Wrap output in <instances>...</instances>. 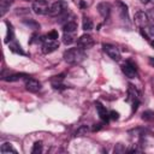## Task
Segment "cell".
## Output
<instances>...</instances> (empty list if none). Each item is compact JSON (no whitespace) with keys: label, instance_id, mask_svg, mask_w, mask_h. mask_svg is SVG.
<instances>
[{"label":"cell","instance_id":"obj_1","mask_svg":"<svg viewBox=\"0 0 154 154\" xmlns=\"http://www.w3.org/2000/svg\"><path fill=\"white\" fill-rule=\"evenodd\" d=\"M84 58H85L84 49H82L79 47L70 48V49L65 51V53H64V60L71 65H76V64L82 63L84 60Z\"/></svg>","mask_w":154,"mask_h":154},{"label":"cell","instance_id":"obj_2","mask_svg":"<svg viewBox=\"0 0 154 154\" xmlns=\"http://www.w3.org/2000/svg\"><path fill=\"white\" fill-rule=\"evenodd\" d=\"M67 11V2L63 1V0H58L54 4H52L49 6V11H48V16L51 17H58L61 16L63 13H65Z\"/></svg>","mask_w":154,"mask_h":154},{"label":"cell","instance_id":"obj_3","mask_svg":"<svg viewBox=\"0 0 154 154\" xmlns=\"http://www.w3.org/2000/svg\"><path fill=\"white\" fill-rule=\"evenodd\" d=\"M31 8H32L34 13H36V14H48L49 5L46 0H35L32 2Z\"/></svg>","mask_w":154,"mask_h":154},{"label":"cell","instance_id":"obj_4","mask_svg":"<svg viewBox=\"0 0 154 154\" xmlns=\"http://www.w3.org/2000/svg\"><path fill=\"white\" fill-rule=\"evenodd\" d=\"M102 48H103V51L106 52V54L112 60H114V61H119L120 60V52H119V49L116 46L108 45V43H103L102 45Z\"/></svg>","mask_w":154,"mask_h":154},{"label":"cell","instance_id":"obj_5","mask_svg":"<svg viewBox=\"0 0 154 154\" xmlns=\"http://www.w3.org/2000/svg\"><path fill=\"white\" fill-rule=\"evenodd\" d=\"M93 46H94V38L88 34L79 36V38L77 40V47H79L82 49H89Z\"/></svg>","mask_w":154,"mask_h":154},{"label":"cell","instance_id":"obj_6","mask_svg":"<svg viewBox=\"0 0 154 154\" xmlns=\"http://www.w3.org/2000/svg\"><path fill=\"white\" fill-rule=\"evenodd\" d=\"M134 20H135V24H136L138 28H143V26H147V25H148V23H149V17H148V14H147L144 11H137V12L135 13Z\"/></svg>","mask_w":154,"mask_h":154},{"label":"cell","instance_id":"obj_7","mask_svg":"<svg viewBox=\"0 0 154 154\" xmlns=\"http://www.w3.org/2000/svg\"><path fill=\"white\" fill-rule=\"evenodd\" d=\"M59 47V42L58 40H49V38H46L43 45H42V52L45 54H49L54 51H57Z\"/></svg>","mask_w":154,"mask_h":154},{"label":"cell","instance_id":"obj_8","mask_svg":"<svg viewBox=\"0 0 154 154\" xmlns=\"http://www.w3.org/2000/svg\"><path fill=\"white\" fill-rule=\"evenodd\" d=\"M25 88L30 93H37L41 89V83L31 77H25Z\"/></svg>","mask_w":154,"mask_h":154},{"label":"cell","instance_id":"obj_9","mask_svg":"<svg viewBox=\"0 0 154 154\" xmlns=\"http://www.w3.org/2000/svg\"><path fill=\"white\" fill-rule=\"evenodd\" d=\"M122 71H123L124 75H125L126 77H129V78H135V77L137 76L136 67H135L132 64H130V63L124 64V65L122 66Z\"/></svg>","mask_w":154,"mask_h":154},{"label":"cell","instance_id":"obj_10","mask_svg":"<svg viewBox=\"0 0 154 154\" xmlns=\"http://www.w3.org/2000/svg\"><path fill=\"white\" fill-rule=\"evenodd\" d=\"M95 107H96V111H97V114L100 116V118H101L103 122H108V119H109V113L107 112L106 107H105L101 102H95Z\"/></svg>","mask_w":154,"mask_h":154},{"label":"cell","instance_id":"obj_11","mask_svg":"<svg viewBox=\"0 0 154 154\" xmlns=\"http://www.w3.org/2000/svg\"><path fill=\"white\" fill-rule=\"evenodd\" d=\"M97 11H99V13L103 18H108L109 17V13H111V6L107 2H100L97 5Z\"/></svg>","mask_w":154,"mask_h":154},{"label":"cell","instance_id":"obj_12","mask_svg":"<svg viewBox=\"0 0 154 154\" xmlns=\"http://www.w3.org/2000/svg\"><path fill=\"white\" fill-rule=\"evenodd\" d=\"M126 101H129V102H135V101H138V93H137V90L135 89V87L134 85H129V88H128V99H126Z\"/></svg>","mask_w":154,"mask_h":154},{"label":"cell","instance_id":"obj_13","mask_svg":"<svg viewBox=\"0 0 154 154\" xmlns=\"http://www.w3.org/2000/svg\"><path fill=\"white\" fill-rule=\"evenodd\" d=\"M23 77H29V76L26 73H10L8 72L7 76L6 75L2 76V79L6 81V82H14V81H18V79H20Z\"/></svg>","mask_w":154,"mask_h":154},{"label":"cell","instance_id":"obj_14","mask_svg":"<svg viewBox=\"0 0 154 154\" xmlns=\"http://www.w3.org/2000/svg\"><path fill=\"white\" fill-rule=\"evenodd\" d=\"M14 0H0V14L5 16V13L8 11L10 6L13 4Z\"/></svg>","mask_w":154,"mask_h":154},{"label":"cell","instance_id":"obj_15","mask_svg":"<svg viewBox=\"0 0 154 154\" xmlns=\"http://www.w3.org/2000/svg\"><path fill=\"white\" fill-rule=\"evenodd\" d=\"M77 30V23L73 20H70L63 25V31L64 32H75Z\"/></svg>","mask_w":154,"mask_h":154},{"label":"cell","instance_id":"obj_16","mask_svg":"<svg viewBox=\"0 0 154 154\" xmlns=\"http://www.w3.org/2000/svg\"><path fill=\"white\" fill-rule=\"evenodd\" d=\"M0 152H1V154H10V153H17V150L12 147V144L11 143H8V142H6V143H4V144H1V148H0Z\"/></svg>","mask_w":154,"mask_h":154},{"label":"cell","instance_id":"obj_17","mask_svg":"<svg viewBox=\"0 0 154 154\" xmlns=\"http://www.w3.org/2000/svg\"><path fill=\"white\" fill-rule=\"evenodd\" d=\"M63 42L65 45H71L72 42H75V36H73V32H64V36H63Z\"/></svg>","mask_w":154,"mask_h":154},{"label":"cell","instance_id":"obj_18","mask_svg":"<svg viewBox=\"0 0 154 154\" xmlns=\"http://www.w3.org/2000/svg\"><path fill=\"white\" fill-rule=\"evenodd\" d=\"M119 7H120V13H122V17L124 18V19H128V6L124 4V2H122V1H117L116 2Z\"/></svg>","mask_w":154,"mask_h":154},{"label":"cell","instance_id":"obj_19","mask_svg":"<svg viewBox=\"0 0 154 154\" xmlns=\"http://www.w3.org/2000/svg\"><path fill=\"white\" fill-rule=\"evenodd\" d=\"M82 25H83V30H85V31H89L93 29V22L88 17H83V24Z\"/></svg>","mask_w":154,"mask_h":154},{"label":"cell","instance_id":"obj_20","mask_svg":"<svg viewBox=\"0 0 154 154\" xmlns=\"http://www.w3.org/2000/svg\"><path fill=\"white\" fill-rule=\"evenodd\" d=\"M7 24V35H6V38H5V42L8 43L13 40V29H12V25L10 23H6Z\"/></svg>","mask_w":154,"mask_h":154},{"label":"cell","instance_id":"obj_21","mask_svg":"<svg viewBox=\"0 0 154 154\" xmlns=\"http://www.w3.org/2000/svg\"><path fill=\"white\" fill-rule=\"evenodd\" d=\"M88 131H89L88 126H87V125H82V126H79V128L76 130L75 135H76V136H84V135H87Z\"/></svg>","mask_w":154,"mask_h":154},{"label":"cell","instance_id":"obj_22","mask_svg":"<svg viewBox=\"0 0 154 154\" xmlns=\"http://www.w3.org/2000/svg\"><path fill=\"white\" fill-rule=\"evenodd\" d=\"M10 49L14 53H19V54H24V52L20 49V46H18L16 42H10Z\"/></svg>","mask_w":154,"mask_h":154},{"label":"cell","instance_id":"obj_23","mask_svg":"<svg viewBox=\"0 0 154 154\" xmlns=\"http://www.w3.org/2000/svg\"><path fill=\"white\" fill-rule=\"evenodd\" d=\"M142 119L146 120V122H149V120L154 119V112H152V111H144L142 113Z\"/></svg>","mask_w":154,"mask_h":154},{"label":"cell","instance_id":"obj_24","mask_svg":"<svg viewBox=\"0 0 154 154\" xmlns=\"http://www.w3.org/2000/svg\"><path fill=\"white\" fill-rule=\"evenodd\" d=\"M63 79H64V75L61 73V75L53 76V77H52V79H51V82H52V84H53V85H55V84H60V83L63 82Z\"/></svg>","mask_w":154,"mask_h":154},{"label":"cell","instance_id":"obj_25","mask_svg":"<svg viewBox=\"0 0 154 154\" xmlns=\"http://www.w3.org/2000/svg\"><path fill=\"white\" fill-rule=\"evenodd\" d=\"M42 152V143L41 142H36L31 149V153L32 154H40Z\"/></svg>","mask_w":154,"mask_h":154},{"label":"cell","instance_id":"obj_26","mask_svg":"<svg viewBox=\"0 0 154 154\" xmlns=\"http://www.w3.org/2000/svg\"><path fill=\"white\" fill-rule=\"evenodd\" d=\"M46 38H49V40H58V31H55V30L49 31V32L47 34Z\"/></svg>","mask_w":154,"mask_h":154},{"label":"cell","instance_id":"obj_27","mask_svg":"<svg viewBox=\"0 0 154 154\" xmlns=\"http://www.w3.org/2000/svg\"><path fill=\"white\" fill-rule=\"evenodd\" d=\"M125 152V147L123 146V144H117L116 146V148H114V153L116 154H122V153H124Z\"/></svg>","mask_w":154,"mask_h":154},{"label":"cell","instance_id":"obj_28","mask_svg":"<svg viewBox=\"0 0 154 154\" xmlns=\"http://www.w3.org/2000/svg\"><path fill=\"white\" fill-rule=\"evenodd\" d=\"M109 118L113 119V120H117V119L119 118V113L116 112V111H111V112H109Z\"/></svg>","mask_w":154,"mask_h":154},{"label":"cell","instance_id":"obj_29","mask_svg":"<svg viewBox=\"0 0 154 154\" xmlns=\"http://www.w3.org/2000/svg\"><path fill=\"white\" fill-rule=\"evenodd\" d=\"M53 88L54 89H59V90H63V89H66V85H64V84H55V85H53Z\"/></svg>","mask_w":154,"mask_h":154},{"label":"cell","instance_id":"obj_30","mask_svg":"<svg viewBox=\"0 0 154 154\" xmlns=\"http://www.w3.org/2000/svg\"><path fill=\"white\" fill-rule=\"evenodd\" d=\"M101 128H102V125H101L100 123H97V124H94V126L91 128V130H93V131H99Z\"/></svg>","mask_w":154,"mask_h":154},{"label":"cell","instance_id":"obj_31","mask_svg":"<svg viewBox=\"0 0 154 154\" xmlns=\"http://www.w3.org/2000/svg\"><path fill=\"white\" fill-rule=\"evenodd\" d=\"M148 32H149L150 36H154V25H152V26L148 28Z\"/></svg>","mask_w":154,"mask_h":154},{"label":"cell","instance_id":"obj_32","mask_svg":"<svg viewBox=\"0 0 154 154\" xmlns=\"http://www.w3.org/2000/svg\"><path fill=\"white\" fill-rule=\"evenodd\" d=\"M140 31H141V35H142V36H143L146 40H149V38H148V36H147V34L143 31V29H142V28H141V30H140Z\"/></svg>","mask_w":154,"mask_h":154},{"label":"cell","instance_id":"obj_33","mask_svg":"<svg viewBox=\"0 0 154 154\" xmlns=\"http://www.w3.org/2000/svg\"><path fill=\"white\" fill-rule=\"evenodd\" d=\"M79 6H81V8H84V7H87V5H85V2H84L83 0H81V1H79Z\"/></svg>","mask_w":154,"mask_h":154},{"label":"cell","instance_id":"obj_34","mask_svg":"<svg viewBox=\"0 0 154 154\" xmlns=\"http://www.w3.org/2000/svg\"><path fill=\"white\" fill-rule=\"evenodd\" d=\"M149 64L154 67V58H150V59H149Z\"/></svg>","mask_w":154,"mask_h":154},{"label":"cell","instance_id":"obj_35","mask_svg":"<svg viewBox=\"0 0 154 154\" xmlns=\"http://www.w3.org/2000/svg\"><path fill=\"white\" fill-rule=\"evenodd\" d=\"M149 1H150V0H141V2H142V4H148Z\"/></svg>","mask_w":154,"mask_h":154},{"label":"cell","instance_id":"obj_36","mask_svg":"<svg viewBox=\"0 0 154 154\" xmlns=\"http://www.w3.org/2000/svg\"><path fill=\"white\" fill-rule=\"evenodd\" d=\"M150 45H152V47L154 48V41H152V42H150Z\"/></svg>","mask_w":154,"mask_h":154}]
</instances>
